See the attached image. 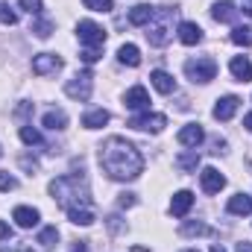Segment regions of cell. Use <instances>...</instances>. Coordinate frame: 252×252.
I'll return each mask as SVG.
<instances>
[{
  "label": "cell",
  "mask_w": 252,
  "mask_h": 252,
  "mask_svg": "<svg viewBox=\"0 0 252 252\" xmlns=\"http://www.w3.org/2000/svg\"><path fill=\"white\" fill-rule=\"evenodd\" d=\"M15 188H18V179L0 170V190H15Z\"/></svg>",
  "instance_id": "34"
},
{
  "label": "cell",
  "mask_w": 252,
  "mask_h": 252,
  "mask_svg": "<svg viewBox=\"0 0 252 252\" xmlns=\"http://www.w3.org/2000/svg\"><path fill=\"white\" fill-rule=\"evenodd\" d=\"M50 193L64 211L67 208H91V190H88V182L82 173H67V176L53 179Z\"/></svg>",
  "instance_id": "2"
},
{
  "label": "cell",
  "mask_w": 252,
  "mask_h": 252,
  "mask_svg": "<svg viewBox=\"0 0 252 252\" xmlns=\"http://www.w3.org/2000/svg\"><path fill=\"white\" fill-rule=\"evenodd\" d=\"M67 220L73 226H91L94 223V211L91 208H67Z\"/></svg>",
  "instance_id": "24"
},
{
  "label": "cell",
  "mask_w": 252,
  "mask_h": 252,
  "mask_svg": "<svg viewBox=\"0 0 252 252\" xmlns=\"http://www.w3.org/2000/svg\"><path fill=\"white\" fill-rule=\"evenodd\" d=\"M100 167L118 182H132L144 173V156L126 138H109L100 144Z\"/></svg>",
  "instance_id": "1"
},
{
  "label": "cell",
  "mask_w": 252,
  "mask_h": 252,
  "mask_svg": "<svg viewBox=\"0 0 252 252\" xmlns=\"http://www.w3.org/2000/svg\"><path fill=\"white\" fill-rule=\"evenodd\" d=\"M109 229L112 232H121V217H109Z\"/></svg>",
  "instance_id": "41"
},
{
  "label": "cell",
  "mask_w": 252,
  "mask_h": 252,
  "mask_svg": "<svg viewBox=\"0 0 252 252\" xmlns=\"http://www.w3.org/2000/svg\"><path fill=\"white\" fill-rule=\"evenodd\" d=\"M109 124V112L106 109H94V112H88V115H82V126L85 129H100V126Z\"/></svg>",
  "instance_id": "23"
},
{
  "label": "cell",
  "mask_w": 252,
  "mask_h": 252,
  "mask_svg": "<svg viewBox=\"0 0 252 252\" xmlns=\"http://www.w3.org/2000/svg\"><path fill=\"white\" fill-rule=\"evenodd\" d=\"M196 164H199V153H196V150L176 156V167H179V170H196Z\"/></svg>",
  "instance_id": "25"
},
{
  "label": "cell",
  "mask_w": 252,
  "mask_h": 252,
  "mask_svg": "<svg viewBox=\"0 0 252 252\" xmlns=\"http://www.w3.org/2000/svg\"><path fill=\"white\" fill-rule=\"evenodd\" d=\"M118 59H121V64L138 67V64H141V50H138L135 44H121V50H118Z\"/></svg>",
  "instance_id": "22"
},
{
  "label": "cell",
  "mask_w": 252,
  "mask_h": 252,
  "mask_svg": "<svg viewBox=\"0 0 252 252\" xmlns=\"http://www.w3.org/2000/svg\"><path fill=\"white\" fill-rule=\"evenodd\" d=\"M179 41L188 44V47L199 44V41H202V30H199L193 21H182V24H179Z\"/></svg>",
  "instance_id": "20"
},
{
  "label": "cell",
  "mask_w": 252,
  "mask_h": 252,
  "mask_svg": "<svg viewBox=\"0 0 252 252\" xmlns=\"http://www.w3.org/2000/svg\"><path fill=\"white\" fill-rule=\"evenodd\" d=\"M32 32H35L38 38H50V32H53V24L35 15V24H32Z\"/></svg>",
  "instance_id": "29"
},
{
  "label": "cell",
  "mask_w": 252,
  "mask_h": 252,
  "mask_svg": "<svg viewBox=\"0 0 252 252\" xmlns=\"http://www.w3.org/2000/svg\"><path fill=\"white\" fill-rule=\"evenodd\" d=\"M153 15H156V6H150V3H138V6L129 9V24H135V27H147V24L153 21Z\"/></svg>",
  "instance_id": "15"
},
{
  "label": "cell",
  "mask_w": 252,
  "mask_h": 252,
  "mask_svg": "<svg viewBox=\"0 0 252 252\" xmlns=\"http://www.w3.org/2000/svg\"><path fill=\"white\" fill-rule=\"evenodd\" d=\"M211 252H226V250H223L220 244H214V247H211Z\"/></svg>",
  "instance_id": "45"
},
{
  "label": "cell",
  "mask_w": 252,
  "mask_h": 252,
  "mask_svg": "<svg viewBox=\"0 0 252 252\" xmlns=\"http://www.w3.org/2000/svg\"><path fill=\"white\" fill-rule=\"evenodd\" d=\"M124 103H126V109H132V112H147L150 109V94H147L144 85H135V88L126 91Z\"/></svg>",
  "instance_id": "10"
},
{
  "label": "cell",
  "mask_w": 252,
  "mask_h": 252,
  "mask_svg": "<svg viewBox=\"0 0 252 252\" xmlns=\"http://www.w3.org/2000/svg\"><path fill=\"white\" fill-rule=\"evenodd\" d=\"M6 238H12V229H9V223L0 220V241H6Z\"/></svg>",
  "instance_id": "40"
},
{
  "label": "cell",
  "mask_w": 252,
  "mask_h": 252,
  "mask_svg": "<svg viewBox=\"0 0 252 252\" xmlns=\"http://www.w3.org/2000/svg\"><path fill=\"white\" fill-rule=\"evenodd\" d=\"M241 9H244L247 15H252V0H241Z\"/></svg>",
  "instance_id": "43"
},
{
  "label": "cell",
  "mask_w": 252,
  "mask_h": 252,
  "mask_svg": "<svg viewBox=\"0 0 252 252\" xmlns=\"http://www.w3.org/2000/svg\"><path fill=\"white\" fill-rule=\"evenodd\" d=\"M91 91H94V73H91V70L76 73V76L67 79V85H64V94H67L70 100H79V103H85V100L91 97Z\"/></svg>",
  "instance_id": "5"
},
{
  "label": "cell",
  "mask_w": 252,
  "mask_h": 252,
  "mask_svg": "<svg viewBox=\"0 0 252 252\" xmlns=\"http://www.w3.org/2000/svg\"><path fill=\"white\" fill-rule=\"evenodd\" d=\"M150 82H153V88L161 91V94H173V91H176V79H173L167 70H153V73H150Z\"/></svg>",
  "instance_id": "18"
},
{
  "label": "cell",
  "mask_w": 252,
  "mask_h": 252,
  "mask_svg": "<svg viewBox=\"0 0 252 252\" xmlns=\"http://www.w3.org/2000/svg\"><path fill=\"white\" fill-rule=\"evenodd\" d=\"M0 24H6V27H15L18 24V15L9 9V3H0Z\"/></svg>",
  "instance_id": "31"
},
{
  "label": "cell",
  "mask_w": 252,
  "mask_h": 252,
  "mask_svg": "<svg viewBox=\"0 0 252 252\" xmlns=\"http://www.w3.org/2000/svg\"><path fill=\"white\" fill-rule=\"evenodd\" d=\"M27 115H32V103H21L18 106V118H27Z\"/></svg>",
  "instance_id": "38"
},
{
  "label": "cell",
  "mask_w": 252,
  "mask_h": 252,
  "mask_svg": "<svg viewBox=\"0 0 252 252\" xmlns=\"http://www.w3.org/2000/svg\"><path fill=\"white\" fill-rule=\"evenodd\" d=\"M232 41L238 47H250L252 44V27H235L232 30Z\"/></svg>",
  "instance_id": "27"
},
{
  "label": "cell",
  "mask_w": 252,
  "mask_h": 252,
  "mask_svg": "<svg viewBox=\"0 0 252 252\" xmlns=\"http://www.w3.org/2000/svg\"><path fill=\"white\" fill-rule=\"evenodd\" d=\"M238 109H241V97H235V94L220 97L217 106H214V118H217V121H232Z\"/></svg>",
  "instance_id": "12"
},
{
  "label": "cell",
  "mask_w": 252,
  "mask_h": 252,
  "mask_svg": "<svg viewBox=\"0 0 252 252\" xmlns=\"http://www.w3.org/2000/svg\"><path fill=\"white\" fill-rule=\"evenodd\" d=\"M85 244H88V241H73V244H70V252H88Z\"/></svg>",
  "instance_id": "39"
},
{
  "label": "cell",
  "mask_w": 252,
  "mask_h": 252,
  "mask_svg": "<svg viewBox=\"0 0 252 252\" xmlns=\"http://www.w3.org/2000/svg\"><path fill=\"white\" fill-rule=\"evenodd\" d=\"M132 129H141V132H161L167 126V118L164 115H138L129 121Z\"/></svg>",
  "instance_id": "9"
},
{
  "label": "cell",
  "mask_w": 252,
  "mask_h": 252,
  "mask_svg": "<svg viewBox=\"0 0 252 252\" xmlns=\"http://www.w3.org/2000/svg\"><path fill=\"white\" fill-rule=\"evenodd\" d=\"M235 250H238V252H252V244H250V241H241Z\"/></svg>",
  "instance_id": "42"
},
{
  "label": "cell",
  "mask_w": 252,
  "mask_h": 252,
  "mask_svg": "<svg viewBox=\"0 0 252 252\" xmlns=\"http://www.w3.org/2000/svg\"><path fill=\"white\" fill-rule=\"evenodd\" d=\"M176 12H179V9H173V6H158V9H156L153 21L147 24V41H150L153 47H164V44L170 41Z\"/></svg>",
  "instance_id": "3"
},
{
  "label": "cell",
  "mask_w": 252,
  "mask_h": 252,
  "mask_svg": "<svg viewBox=\"0 0 252 252\" xmlns=\"http://www.w3.org/2000/svg\"><path fill=\"white\" fill-rule=\"evenodd\" d=\"M229 70H232V76H235L238 82H250L252 79V62L247 56H235V59L229 62Z\"/></svg>",
  "instance_id": "19"
},
{
  "label": "cell",
  "mask_w": 252,
  "mask_h": 252,
  "mask_svg": "<svg viewBox=\"0 0 252 252\" xmlns=\"http://www.w3.org/2000/svg\"><path fill=\"white\" fill-rule=\"evenodd\" d=\"M238 3L235 0H217L214 3V9H211V18L214 21H220V24H235L238 21Z\"/></svg>",
  "instance_id": "8"
},
{
  "label": "cell",
  "mask_w": 252,
  "mask_h": 252,
  "mask_svg": "<svg viewBox=\"0 0 252 252\" xmlns=\"http://www.w3.org/2000/svg\"><path fill=\"white\" fill-rule=\"evenodd\" d=\"M244 126H247V129H250V132H252V112H250V115H247V118H244Z\"/></svg>",
  "instance_id": "44"
},
{
  "label": "cell",
  "mask_w": 252,
  "mask_h": 252,
  "mask_svg": "<svg viewBox=\"0 0 252 252\" xmlns=\"http://www.w3.org/2000/svg\"><path fill=\"white\" fill-rule=\"evenodd\" d=\"M62 70V59L56 53H38L32 59V73L38 76H50V73H59Z\"/></svg>",
  "instance_id": "7"
},
{
  "label": "cell",
  "mask_w": 252,
  "mask_h": 252,
  "mask_svg": "<svg viewBox=\"0 0 252 252\" xmlns=\"http://www.w3.org/2000/svg\"><path fill=\"white\" fill-rule=\"evenodd\" d=\"M12 220H15L21 229H32V226H38L41 214H38V208H30V205H18V208L12 211Z\"/></svg>",
  "instance_id": "14"
},
{
  "label": "cell",
  "mask_w": 252,
  "mask_h": 252,
  "mask_svg": "<svg viewBox=\"0 0 252 252\" xmlns=\"http://www.w3.org/2000/svg\"><path fill=\"white\" fill-rule=\"evenodd\" d=\"M21 141H24V144H30V147H38V144H41V132H38V129H32L30 124H24V126H21Z\"/></svg>",
  "instance_id": "28"
},
{
  "label": "cell",
  "mask_w": 252,
  "mask_h": 252,
  "mask_svg": "<svg viewBox=\"0 0 252 252\" xmlns=\"http://www.w3.org/2000/svg\"><path fill=\"white\" fill-rule=\"evenodd\" d=\"M56 241H59V229H56V226L41 229V235H38V244H41V247H53Z\"/></svg>",
  "instance_id": "30"
},
{
  "label": "cell",
  "mask_w": 252,
  "mask_h": 252,
  "mask_svg": "<svg viewBox=\"0 0 252 252\" xmlns=\"http://www.w3.org/2000/svg\"><path fill=\"white\" fill-rule=\"evenodd\" d=\"M132 252H147L144 247H132Z\"/></svg>",
  "instance_id": "46"
},
{
  "label": "cell",
  "mask_w": 252,
  "mask_h": 252,
  "mask_svg": "<svg viewBox=\"0 0 252 252\" xmlns=\"http://www.w3.org/2000/svg\"><path fill=\"white\" fill-rule=\"evenodd\" d=\"M202 141H205V132H202V126H199V124H188V126H182V129H179V144H182V147L196 150Z\"/></svg>",
  "instance_id": "13"
},
{
  "label": "cell",
  "mask_w": 252,
  "mask_h": 252,
  "mask_svg": "<svg viewBox=\"0 0 252 252\" xmlns=\"http://www.w3.org/2000/svg\"><path fill=\"white\" fill-rule=\"evenodd\" d=\"M226 211H229V214H238V217L252 214V196H247V193H235V196H229Z\"/></svg>",
  "instance_id": "16"
},
{
  "label": "cell",
  "mask_w": 252,
  "mask_h": 252,
  "mask_svg": "<svg viewBox=\"0 0 252 252\" xmlns=\"http://www.w3.org/2000/svg\"><path fill=\"white\" fill-rule=\"evenodd\" d=\"M135 202H138V199H135V193H121V199H118V205H121V208H132Z\"/></svg>",
  "instance_id": "36"
},
{
  "label": "cell",
  "mask_w": 252,
  "mask_h": 252,
  "mask_svg": "<svg viewBox=\"0 0 252 252\" xmlns=\"http://www.w3.org/2000/svg\"><path fill=\"white\" fill-rule=\"evenodd\" d=\"M21 167H24V170H30V173H35V170H38V161H35V158H30V156H24V158H21Z\"/></svg>",
  "instance_id": "37"
},
{
  "label": "cell",
  "mask_w": 252,
  "mask_h": 252,
  "mask_svg": "<svg viewBox=\"0 0 252 252\" xmlns=\"http://www.w3.org/2000/svg\"><path fill=\"white\" fill-rule=\"evenodd\" d=\"M185 73H188V79L205 85V82H211V79L217 76V62H214L211 56H196V59L185 62Z\"/></svg>",
  "instance_id": "4"
},
{
  "label": "cell",
  "mask_w": 252,
  "mask_h": 252,
  "mask_svg": "<svg viewBox=\"0 0 252 252\" xmlns=\"http://www.w3.org/2000/svg\"><path fill=\"white\" fill-rule=\"evenodd\" d=\"M79 59L85 64H94L100 59V47H82V53H79Z\"/></svg>",
  "instance_id": "33"
},
{
  "label": "cell",
  "mask_w": 252,
  "mask_h": 252,
  "mask_svg": "<svg viewBox=\"0 0 252 252\" xmlns=\"http://www.w3.org/2000/svg\"><path fill=\"white\" fill-rule=\"evenodd\" d=\"M91 12H112L115 6H112V0H82Z\"/></svg>",
  "instance_id": "32"
},
{
  "label": "cell",
  "mask_w": 252,
  "mask_h": 252,
  "mask_svg": "<svg viewBox=\"0 0 252 252\" xmlns=\"http://www.w3.org/2000/svg\"><path fill=\"white\" fill-rule=\"evenodd\" d=\"M0 158H3V150H0Z\"/></svg>",
  "instance_id": "48"
},
{
  "label": "cell",
  "mask_w": 252,
  "mask_h": 252,
  "mask_svg": "<svg viewBox=\"0 0 252 252\" xmlns=\"http://www.w3.org/2000/svg\"><path fill=\"white\" fill-rule=\"evenodd\" d=\"M76 35H79L82 47H100V50H103L109 32H106L100 24H94V21H79V24H76Z\"/></svg>",
  "instance_id": "6"
},
{
  "label": "cell",
  "mask_w": 252,
  "mask_h": 252,
  "mask_svg": "<svg viewBox=\"0 0 252 252\" xmlns=\"http://www.w3.org/2000/svg\"><path fill=\"white\" fill-rule=\"evenodd\" d=\"M199 182H202V190H205V193H220L223 185H226V176H223L217 167H205V170L199 173Z\"/></svg>",
  "instance_id": "11"
},
{
  "label": "cell",
  "mask_w": 252,
  "mask_h": 252,
  "mask_svg": "<svg viewBox=\"0 0 252 252\" xmlns=\"http://www.w3.org/2000/svg\"><path fill=\"white\" fill-rule=\"evenodd\" d=\"M185 252H199V250H185Z\"/></svg>",
  "instance_id": "47"
},
{
  "label": "cell",
  "mask_w": 252,
  "mask_h": 252,
  "mask_svg": "<svg viewBox=\"0 0 252 252\" xmlns=\"http://www.w3.org/2000/svg\"><path fill=\"white\" fill-rule=\"evenodd\" d=\"M190 205H193V193H190V190H179V193H173V199H170V214H173V217H185L190 211Z\"/></svg>",
  "instance_id": "17"
},
{
  "label": "cell",
  "mask_w": 252,
  "mask_h": 252,
  "mask_svg": "<svg viewBox=\"0 0 252 252\" xmlns=\"http://www.w3.org/2000/svg\"><path fill=\"white\" fill-rule=\"evenodd\" d=\"M21 9H27L30 15H41V0H18Z\"/></svg>",
  "instance_id": "35"
},
{
  "label": "cell",
  "mask_w": 252,
  "mask_h": 252,
  "mask_svg": "<svg viewBox=\"0 0 252 252\" xmlns=\"http://www.w3.org/2000/svg\"><path fill=\"white\" fill-rule=\"evenodd\" d=\"M44 126H47L50 132H62V129H67V115H64L62 109H50V112L44 115Z\"/></svg>",
  "instance_id": "21"
},
{
  "label": "cell",
  "mask_w": 252,
  "mask_h": 252,
  "mask_svg": "<svg viewBox=\"0 0 252 252\" xmlns=\"http://www.w3.org/2000/svg\"><path fill=\"white\" fill-rule=\"evenodd\" d=\"M179 232H182L185 238H193V235H211V229H208L205 223H193V220H185Z\"/></svg>",
  "instance_id": "26"
}]
</instances>
